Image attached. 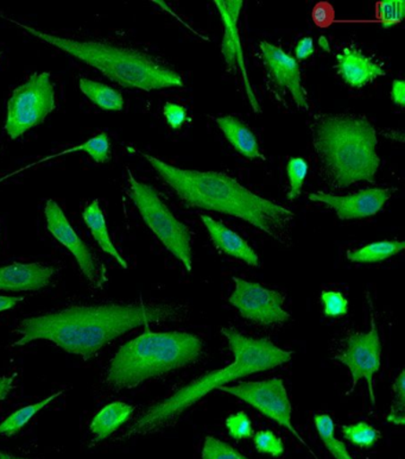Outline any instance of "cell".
Instances as JSON below:
<instances>
[{
    "label": "cell",
    "instance_id": "obj_1",
    "mask_svg": "<svg viewBox=\"0 0 405 459\" xmlns=\"http://www.w3.org/2000/svg\"><path fill=\"white\" fill-rule=\"evenodd\" d=\"M181 315V307L173 305H92L29 316L18 324V338L13 348L35 341L50 342L73 355L90 360L104 346L123 334L151 323L166 322Z\"/></svg>",
    "mask_w": 405,
    "mask_h": 459
},
{
    "label": "cell",
    "instance_id": "obj_2",
    "mask_svg": "<svg viewBox=\"0 0 405 459\" xmlns=\"http://www.w3.org/2000/svg\"><path fill=\"white\" fill-rule=\"evenodd\" d=\"M141 155L188 205L238 218L276 242L290 243L295 214L288 207L254 195L224 173L182 169L155 156Z\"/></svg>",
    "mask_w": 405,
    "mask_h": 459
},
{
    "label": "cell",
    "instance_id": "obj_3",
    "mask_svg": "<svg viewBox=\"0 0 405 459\" xmlns=\"http://www.w3.org/2000/svg\"><path fill=\"white\" fill-rule=\"evenodd\" d=\"M221 333L228 340L233 362L222 369L203 375L198 380L178 389L169 398L153 404L130 426L123 436L124 438L151 435L167 428L215 389L225 387L229 382L239 378L283 366L290 362L293 356V353L280 349L266 338L244 336L229 327H222Z\"/></svg>",
    "mask_w": 405,
    "mask_h": 459
},
{
    "label": "cell",
    "instance_id": "obj_4",
    "mask_svg": "<svg viewBox=\"0 0 405 459\" xmlns=\"http://www.w3.org/2000/svg\"><path fill=\"white\" fill-rule=\"evenodd\" d=\"M312 134L321 167L335 188L375 180L381 159L377 154V133L366 118L319 116L314 120Z\"/></svg>",
    "mask_w": 405,
    "mask_h": 459
},
{
    "label": "cell",
    "instance_id": "obj_5",
    "mask_svg": "<svg viewBox=\"0 0 405 459\" xmlns=\"http://www.w3.org/2000/svg\"><path fill=\"white\" fill-rule=\"evenodd\" d=\"M4 18L39 41L98 69L106 78L126 89L151 92L184 86V79L177 71L148 54L109 43L76 41L39 30L13 18Z\"/></svg>",
    "mask_w": 405,
    "mask_h": 459
},
{
    "label": "cell",
    "instance_id": "obj_6",
    "mask_svg": "<svg viewBox=\"0 0 405 459\" xmlns=\"http://www.w3.org/2000/svg\"><path fill=\"white\" fill-rule=\"evenodd\" d=\"M145 327L144 333L124 344L109 363L106 382L113 391L136 388L202 357L203 343L195 334L152 333Z\"/></svg>",
    "mask_w": 405,
    "mask_h": 459
},
{
    "label": "cell",
    "instance_id": "obj_7",
    "mask_svg": "<svg viewBox=\"0 0 405 459\" xmlns=\"http://www.w3.org/2000/svg\"><path fill=\"white\" fill-rule=\"evenodd\" d=\"M127 181L130 198L137 207L142 220L166 249L184 264L187 272H192V233L187 225L174 216L151 186L137 180L130 169H127Z\"/></svg>",
    "mask_w": 405,
    "mask_h": 459
},
{
    "label": "cell",
    "instance_id": "obj_8",
    "mask_svg": "<svg viewBox=\"0 0 405 459\" xmlns=\"http://www.w3.org/2000/svg\"><path fill=\"white\" fill-rule=\"evenodd\" d=\"M55 107V90L49 73H35L11 94L5 122L7 136L11 140L23 136L45 122Z\"/></svg>",
    "mask_w": 405,
    "mask_h": 459
},
{
    "label": "cell",
    "instance_id": "obj_9",
    "mask_svg": "<svg viewBox=\"0 0 405 459\" xmlns=\"http://www.w3.org/2000/svg\"><path fill=\"white\" fill-rule=\"evenodd\" d=\"M220 391L250 404V406L261 411L263 415H265L266 418H269L270 420L275 421L276 424L287 429L302 446L313 454V456H315L312 449L306 446L300 433L294 428L293 419H291L293 408H291L289 396H288L282 378L273 377L270 380L225 385V387L220 388Z\"/></svg>",
    "mask_w": 405,
    "mask_h": 459
},
{
    "label": "cell",
    "instance_id": "obj_10",
    "mask_svg": "<svg viewBox=\"0 0 405 459\" xmlns=\"http://www.w3.org/2000/svg\"><path fill=\"white\" fill-rule=\"evenodd\" d=\"M335 359L344 364L351 373V391L346 393V395L355 392L358 382L365 380L371 403L375 404V377L381 369L382 343L374 312L371 313L370 331L353 333L346 338L342 349L335 355Z\"/></svg>",
    "mask_w": 405,
    "mask_h": 459
},
{
    "label": "cell",
    "instance_id": "obj_11",
    "mask_svg": "<svg viewBox=\"0 0 405 459\" xmlns=\"http://www.w3.org/2000/svg\"><path fill=\"white\" fill-rule=\"evenodd\" d=\"M233 282L236 287L228 302L244 319L264 326L290 319L289 313L283 307L284 297L280 291L240 278H233Z\"/></svg>",
    "mask_w": 405,
    "mask_h": 459
},
{
    "label": "cell",
    "instance_id": "obj_12",
    "mask_svg": "<svg viewBox=\"0 0 405 459\" xmlns=\"http://www.w3.org/2000/svg\"><path fill=\"white\" fill-rule=\"evenodd\" d=\"M45 214L47 228H48V231L54 236V238L74 256L76 262H78L80 271L86 276V279L93 286H100L101 275L92 253H90L85 242L80 238L72 224L69 223L58 204L54 200H48Z\"/></svg>",
    "mask_w": 405,
    "mask_h": 459
},
{
    "label": "cell",
    "instance_id": "obj_13",
    "mask_svg": "<svg viewBox=\"0 0 405 459\" xmlns=\"http://www.w3.org/2000/svg\"><path fill=\"white\" fill-rule=\"evenodd\" d=\"M392 195L389 188L374 187L349 195L314 192L309 195V199L334 210L341 221H352L375 216L389 202Z\"/></svg>",
    "mask_w": 405,
    "mask_h": 459
},
{
    "label": "cell",
    "instance_id": "obj_14",
    "mask_svg": "<svg viewBox=\"0 0 405 459\" xmlns=\"http://www.w3.org/2000/svg\"><path fill=\"white\" fill-rule=\"evenodd\" d=\"M259 50L266 71L273 82L291 94L294 103L300 110H308V100L302 86L301 71L297 61L280 47L266 41L259 43Z\"/></svg>",
    "mask_w": 405,
    "mask_h": 459
},
{
    "label": "cell",
    "instance_id": "obj_15",
    "mask_svg": "<svg viewBox=\"0 0 405 459\" xmlns=\"http://www.w3.org/2000/svg\"><path fill=\"white\" fill-rule=\"evenodd\" d=\"M55 268L41 264H13L0 267V290L34 291L50 285Z\"/></svg>",
    "mask_w": 405,
    "mask_h": 459
},
{
    "label": "cell",
    "instance_id": "obj_16",
    "mask_svg": "<svg viewBox=\"0 0 405 459\" xmlns=\"http://www.w3.org/2000/svg\"><path fill=\"white\" fill-rule=\"evenodd\" d=\"M335 68L341 79L353 89H361L379 76L385 75L381 65L355 47H346L338 54Z\"/></svg>",
    "mask_w": 405,
    "mask_h": 459
},
{
    "label": "cell",
    "instance_id": "obj_17",
    "mask_svg": "<svg viewBox=\"0 0 405 459\" xmlns=\"http://www.w3.org/2000/svg\"><path fill=\"white\" fill-rule=\"evenodd\" d=\"M202 221L206 228L208 235L214 246L218 247L221 253L228 255L237 260L246 262L251 267H259V256L257 253L250 247L246 239L242 238L232 231L231 229L220 223V221L213 220V218L202 214L200 216Z\"/></svg>",
    "mask_w": 405,
    "mask_h": 459
},
{
    "label": "cell",
    "instance_id": "obj_18",
    "mask_svg": "<svg viewBox=\"0 0 405 459\" xmlns=\"http://www.w3.org/2000/svg\"><path fill=\"white\" fill-rule=\"evenodd\" d=\"M215 6L220 13L221 20L225 25V35L222 39V56L228 67L239 69L246 78V64H244V53L242 42L238 32V18L243 2H221L217 0Z\"/></svg>",
    "mask_w": 405,
    "mask_h": 459
},
{
    "label": "cell",
    "instance_id": "obj_19",
    "mask_svg": "<svg viewBox=\"0 0 405 459\" xmlns=\"http://www.w3.org/2000/svg\"><path fill=\"white\" fill-rule=\"evenodd\" d=\"M219 129L225 134L228 143L249 160H265L261 148H259L257 138L250 127L242 120L233 116L219 117L215 119Z\"/></svg>",
    "mask_w": 405,
    "mask_h": 459
},
{
    "label": "cell",
    "instance_id": "obj_20",
    "mask_svg": "<svg viewBox=\"0 0 405 459\" xmlns=\"http://www.w3.org/2000/svg\"><path fill=\"white\" fill-rule=\"evenodd\" d=\"M134 411V406L122 402L112 403L102 408L90 422V429L93 433L94 440L101 442V440L108 439L109 436L118 431L124 424L130 420Z\"/></svg>",
    "mask_w": 405,
    "mask_h": 459
},
{
    "label": "cell",
    "instance_id": "obj_21",
    "mask_svg": "<svg viewBox=\"0 0 405 459\" xmlns=\"http://www.w3.org/2000/svg\"><path fill=\"white\" fill-rule=\"evenodd\" d=\"M82 220L86 227L92 233L98 246L104 253L111 256L113 260L118 262L120 267L127 269V262L113 244L111 236H109L108 223H106L104 212H102L99 200H93L89 206L83 210Z\"/></svg>",
    "mask_w": 405,
    "mask_h": 459
},
{
    "label": "cell",
    "instance_id": "obj_22",
    "mask_svg": "<svg viewBox=\"0 0 405 459\" xmlns=\"http://www.w3.org/2000/svg\"><path fill=\"white\" fill-rule=\"evenodd\" d=\"M85 152V154L89 155L94 162L99 163V165H104V163L111 161V140H109L108 134L102 133L101 131V133H98L94 134L93 137H90L89 141L83 142L82 144L76 145V147L72 149H65L64 152H57L56 155H51L48 156V158L39 160V162H34L32 165L25 167V169H22L17 170V172L7 175L5 178H0V182L5 180L7 178L13 177V175H16L17 173L23 172L25 169H30V167L47 162L51 159L58 158V156L72 154V152Z\"/></svg>",
    "mask_w": 405,
    "mask_h": 459
},
{
    "label": "cell",
    "instance_id": "obj_23",
    "mask_svg": "<svg viewBox=\"0 0 405 459\" xmlns=\"http://www.w3.org/2000/svg\"><path fill=\"white\" fill-rule=\"evenodd\" d=\"M79 87L83 96L89 98L101 110L119 112L123 110L124 105H125L122 93L105 85V83L82 78L79 82Z\"/></svg>",
    "mask_w": 405,
    "mask_h": 459
},
{
    "label": "cell",
    "instance_id": "obj_24",
    "mask_svg": "<svg viewBox=\"0 0 405 459\" xmlns=\"http://www.w3.org/2000/svg\"><path fill=\"white\" fill-rule=\"evenodd\" d=\"M404 247L403 240H382L349 251L348 258L355 264H377L402 253Z\"/></svg>",
    "mask_w": 405,
    "mask_h": 459
},
{
    "label": "cell",
    "instance_id": "obj_25",
    "mask_svg": "<svg viewBox=\"0 0 405 459\" xmlns=\"http://www.w3.org/2000/svg\"><path fill=\"white\" fill-rule=\"evenodd\" d=\"M64 394V391L55 393V394L48 396V398L41 400L39 403L29 404L14 411V413L9 415L3 422H0V436L11 437L17 435L18 432L22 431L32 420L39 411L45 410L47 406L55 400L60 398Z\"/></svg>",
    "mask_w": 405,
    "mask_h": 459
},
{
    "label": "cell",
    "instance_id": "obj_26",
    "mask_svg": "<svg viewBox=\"0 0 405 459\" xmlns=\"http://www.w3.org/2000/svg\"><path fill=\"white\" fill-rule=\"evenodd\" d=\"M314 425H315L317 435L332 456L335 459H355L349 455L345 444L335 437V424L331 415L316 414L314 417Z\"/></svg>",
    "mask_w": 405,
    "mask_h": 459
},
{
    "label": "cell",
    "instance_id": "obj_27",
    "mask_svg": "<svg viewBox=\"0 0 405 459\" xmlns=\"http://www.w3.org/2000/svg\"><path fill=\"white\" fill-rule=\"evenodd\" d=\"M342 436L353 446L370 449L381 439L382 433L367 422L359 421L356 424L342 426Z\"/></svg>",
    "mask_w": 405,
    "mask_h": 459
},
{
    "label": "cell",
    "instance_id": "obj_28",
    "mask_svg": "<svg viewBox=\"0 0 405 459\" xmlns=\"http://www.w3.org/2000/svg\"><path fill=\"white\" fill-rule=\"evenodd\" d=\"M386 420L390 424L403 426L405 424V373L401 371L399 377L393 382L392 403Z\"/></svg>",
    "mask_w": 405,
    "mask_h": 459
},
{
    "label": "cell",
    "instance_id": "obj_29",
    "mask_svg": "<svg viewBox=\"0 0 405 459\" xmlns=\"http://www.w3.org/2000/svg\"><path fill=\"white\" fill-rule=\"evenodd\" d=\"M375 17L384 28L401 23L404 18L403 0H383L375 4Z\"/></svg>",
    "mask_w": 405,
    "mask_h": 459
},
{
    "label": "cell",
    "instance_id": "obj_30",
    "mask_svg": "<svg viewBox=\"0 0 405 459\" xmlns=\"http://www.w3.org/2000/svg\"><path fill=\"white\" fill-rule=\"evenodd\" d=\"M288 178H289V192L288 199H297L304 188L306 174H308V163L301 158H293L287 166Z\"/></svg>",
    "mask_w": 405,
    "mask_h": 459
},
{
    "label": "cell",
    "instance_id": "obj_31",
    "mask_svg": "<svg viewBox=\"0 0 405 459\" xmlns=\"http://www.w3.org/2000/svg\"><path fill=\"white\" fill-rule=\"evenodd\" d=\"M202 459H249L235 447L214 437L204 439Z\"/></svg>",
    "mask_w": 405,
    "mask_h": 459
},
{
    "label": "cell",
    "instance_id": "obj_32",
    "mask_svg": "<svg viewBox=\"0 0 405 459\" xmlns=\"http://www.w3.org/2000/svg\"><path fill=\"white\" fill-rule=\"evenodd\" d=\"M225 426L232 439H249L254 436L253 421L244 411L229 415L226 419Z\"/></svg>",
    "mask_w": 405,
    "mask_h": 459
},
{
    "label": "cell",
    "instance_id": "obj_33",
    "mask_svg": "<svg viewBox=\"0 0 405 459\" xmlns=\"http://www.w3.org/2000/svg\"><path fill=\"white\" fill-rule=\"evenodd\" d=\"M254 443L259 454L269 455L275 458L280 457L284 454L282 439L269 429L255 433Z\"/></svg>",
    "mask_w": 405,
    "mask_h": 459
},
{
    "label": "cell",
    "instance_id": "obj_34",
    "mask_svg": "<svg viewBox=\"0 0 405 459\" xmlns=\"http://www.w3.org/2000/svg\"><path fill=\"white\" fill-rule=\"evenodd\" d=\"M324 315L330 318H342L348 315V299L338 290H324L321 293Z\"/></svg>",
    "mask_w": 405,
    "mask_h": 459
},
{
    "label": "cell",
    "instance_id": "obj_35",
    "mask_svg": "<svg viewBox=\"0 0 405 459\" xmlns=\"http://www.w3.org/2000/svg\"><path fill=\"white\" fill-rule=\"evenodd\" d=\"M163 116L171 129H181L182 126L188 119L187 110L181 105L175 103H167L163 107Z\"/></svg>",
    "mask_w": 405,
    "mask_h": 459
},
{
    "label": "cell",
    "instance_id": "obj_36",
    "mask_svg": "<svg viewBox=\"0 0 405 459\" xmlns=\"http://www.w3.org/2000/svg\"><path fill=\"white\" fill-rule=\"evenodd\" d=\"M295 53H297V60L301 61L306 60V58L312 56L314 54L313 39H302L301 41L297 43V49H295Z\"/></svg>",
    "mask_w": 405,
    "mask_h": 459
},
{
    "label": "cell",
    "instance_id": "obj_37",
    "mask_svg": "<svg viewBox=\"0 0 405 459\" xmlns=\"http://www.w3.org/2000/svg\"><path fill=\"white\" fill-rule=\"evenodd\" d=\"M392 100L400 108H404L405 104V82L403 80H395L392 82Z\"/></svg>",
    "mask_w": 405,
    "mask_h": 459
},
{
    "label": "cell",
    "instance_id": "obj_38",
    "mask_svg": "<svg viewBox=\"0 0 405 459\" xmlns=\"http://www.w3.org/2000/svg\"><path fill=\"white\" fill-rule=\"evenodd\" d=\"M23 300V297H4V295H0V313L16 307Z\"/></svg>",
    "mask_w": 405,
    "mask_h": 459
},
{
    "label": "cell",
    "instance_id": "obj_39",
    "mask_svg": "<svg viewBox=\"0 0 405 459\" xmlns=\"http://www.w3.org/2000/svg\"><path fill=\"white\" fill-rule=\"evenodd\" d=\"M13 377H0V402L6 399L13 389Z\"/></svg>",
    "mask_w": 405,
    "mask_h": 459
},
{
    "label": "cell",
    "instance_id": "obj_40",
    "mask_svg": "<svg viewBox=\"0 0 405 459\" xmlns=\"http://www.w3.org/2000/svg\"><path fill=\"white\" fill-rule=\"evenodd\" d=\"M0 459H28V458H21L13 456V455L6 454V453H0Z\"/></svg>",
    "mask_w": 405,
    "mask_h": 459
},
{
    "label": "cell",
    "instance_id": "obj_41",
    "mask_svg": "<svg viewBox=\"0 0 405 459\" xmlns=\"http://www.w3.org/2000/svg\"><path fill=\"white\" fill-rule=\"evenodd\" d=\"M2 56H3V54H2V53H0V57H2Z\"/></svg>",
    "mask_w": 405,
    "mask_h": 459
}]
</instances>
